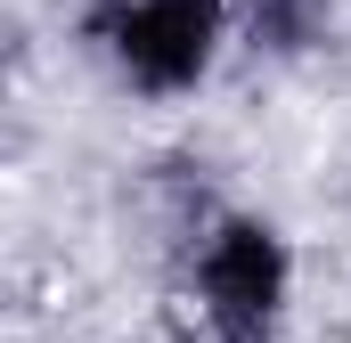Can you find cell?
<instances>
[{"mask_svg":"<svg viewBox=\"0 0 351 343\" xmlns=\"http://www.w3.org/2000/svg\"><path fill=\"white\" fill-rule=\"evenodd\" d=\"M90 33L139 90H188L221 41V0H106Z\"/></svg>","mask_w":351,"mask_h":343,"instance_id":"2","label":"cell"},{"mask_svg":"<svg viewBox=\"0 0 351 343\" xmlns=\"http://www.w3.org/2000/svg\"><path fill=\"white\" fill-rule=\"evenodd\" d=\"M286 294V254L262 221H221L188 278L172 286V335L180 343H262L269 311Z\"/></svg>","mask_w":351,"mask_h":343,"instance_id":"1","label":"cell"}]
</instances>
